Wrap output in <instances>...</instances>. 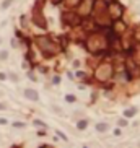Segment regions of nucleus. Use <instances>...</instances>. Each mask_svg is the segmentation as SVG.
<instances>
[{"label":"nucleus","instance_id":"obj_7","mask_svg":"<svg viewBox=\"0 0 140 148\" xmlns=\"http://www.w3.org/2000/svg\"><path fill=\"white\" fill-rule=\"evenodd\" d=\"M62 18H64V21L67 23V25H70V26L80 25V18H78V15H75V13H64Z\"/></svg>","mask_w":140,"mask_h":148},{"label":"nucleus","instance_id":"obj_3","mask_svg":"<svg viewBox=\"0 0 140 148\" xmlns=\"http://www.w3.org/2000/svg\"><path fill=\"white\" fill-rule=\"evenodd\" d=\"M36 42H38V47L44 52L46 56H54V54H57V52L60 51V47L57 46L55 42L50 41L49 38H42V36H39V38L36 39Z\"/></svg>","mask_w":140,"mask_h":148},{"label":"nucleus","instance_id":"obj_2","mask_svg":"<svg viewBox=\"0 0 140 148\" xmlns=\"http://www.w3.org/2000/svg\"><path fill=\"white\" fill-rule=\"evenodd\" d=\"M108 38H106L103 33H93V34L88 36L86 39V49L93 54H98V52H103L108 49Z\"/></svg>","mask_w":140,"mask_h":148},{"label":"nucleus","instance_id":"obj_9","mask_svg":"<svg viewBox=\"0 0 140 148\" xmlns=\"http://www.w3.org/2000/svg\"><path fill=\"white\" fill-rule=\"evenodd\" d=\"M25 96L28 98V99H33V101H38V93L34 91V90H26L25 91Z\"/></svg>","mask_w":140,"mask_h":148},{"label":"nucleus","instance_id":"obj_14","mask_svg":"<svg viewBox=\"0 0 140 148\" xmlns=\"http://www.w3.org/2000/svg\"><path fill=\"white\" fill-rule=\"evenodd\" d=\"M78 129H80V130L86 129V121H80V122H78Z\"/></svg>","mask_w":140,"mask_h":148},{"label":"nucleus","instance_id":"obj_15","mask_svg":"<svg viewBox=\"0 0 140 148\" xmlns=\"http://www.w3.org/2000/svg\"><path fill=\"white\" fill-rule=\"evenodd\" d=\"M11 2H13V0H5V2L2 3V7H3V8H7V7H10V3H11Z\"/></svg>","mask_w":140,"mask_h":148},{"label":"nucleus","instance_id":"obj_1","mask_svg":"<svg viewBox=\"0 0 140 148\" xmlns=\"http://www.w3.org/2000/svg\"><path fill=\"white\" fill-rule=\"evenodd\" d=\"M91 13L95 16V23L98 26H109L111 21H112V18L109 15V10H108V3L104 0H95Z\"/></svg>","mask_w":140,"mask_h":148},{"label":"nucleus","instance_id":"obj_4","mask_svg":"<svg viewBox=\"0 0 140 148\" xmlns=\"http://www.w3.org/2000/svg\"><path fill=\"white\" fill-rule=\"evenodd\" d=\"M112 77V65L111 64H101L95 70V78L100 82H106Z\"/></svg>","mask_w":140,"mask_h":148},{"label":"nucleus","instance_id":"obj_13","mask_svg":"<svg viewBox=\"0 0 140 148\" xmlns=\"http://www.w3.org/2000/svg\"><path fill=\"white\" fill-rule=\"evenodd\" d=\"M134 114H135V109H127L125 111V117H132Z\"/></svg>","mask_w":140,"mask_h":148},{"label":"nucleus","instance_id":"obj_18","mask_svg":"<svg viewBox=\"0 0 140 148\" xmlns=\"http://www.w3.org/2000/svg\"><path fill=\"white\" fill-rule=\"evenodd\" d=\"M52 3H59V2H62V0H50Z\"/></svg>","mask_w":140,"mask_h":148},{"label":"nucleus","instance_id":"obj_12","mask_svg":"<svg viewBox=\"0 0 140 148\" xmlns=\"http://www.w3.org/2000/svg\"><path fill=\"white\" fill-rule=\"evenodd\" d=\"M96 130L98 132H106L108 130V124H96Z\"/></svg>","mask_w":140,"mask_h":148},{"label":"nucleus","instance_id":"obj_11","mask_svg":"<svg viewBox=\"0 0 140 148\" xmlns=\"http://www.w3.org/2000/svg\"><path fill=\"white\" fill-rule=\"evenodd\" d=\"M64 3L69 7V8H73V7H78L80 0H64Z\"/></svg>","mask_w":140,"mask_h":148},{"label":"nucleus","instance_id":"obj_16","mask_svg":"<svg viewBox=\"0 0 140 148\" xmlns=\"http://www.w3.org/2000/svg\"><path fill=\"white\" fill-rule=\"evenodd\" d=\"M8 57V52H0V59L3 60V59H7Z\"/></svg>","mask_w":140,"mask_h":148},{"label":"nucleus","instance_id":"obj_17","mask_svg":"<svg viewBox=\"0 0 140 148\" xmlns=\"http://www.w3.org/2000/svg\"><path fill=\"white\" fill-rule=\"evenodd\" d=\"M65 99H67L69 102H73V101H75V98H73V96H70V94H69L67 98H65Z\"/></svg>","mask_w":140,"mask_h":148},{"label":"nucleus","instance_id":"obj_20","mask_svg":"<svg viewBox=\"0 0 140 148\" xmlns=\"http://www.w3.org/2000/svg\"><path fill=\"white\" fill-rule=\"evenodd\" d=\"M13 148H16V147H13Z\"/></svg>","mask_w":140,"mask_h":148},{"label":"nucleus","instance_id":"obj_5","mask_svg":"<svg viewBox=\"0 0 140 148\" xmlns=\"http://www.w3.org/2000/svg\"><path fill=\"white\" fill-rule=\"evenodd\" d=\"M93 3H95V0H80V15L81 16H88L93 10Z\"/></svg>","mask_w":140,"mask_h":148},{"label":"nucleus","instance_id":"obj_8","mask_svg":"<svg viewBox=\"0 0 140 148\" xmlns=\"http://www.w3.org/2000/svg\"><path fill=\"white\" fill-rule=\"evenodd\" d=\"M108 10H109L111 18H119L122 15V7L119 3H112V5H108Z\"/></svg>","mask_w":140,"mask_h":148},{"label":"nucleus","instance_id":"obj_19","mask_svg":"<svg viewBox=\"0 0 140 148\" xmlns=\"http://www.w3.org/2000/svg\"><path fill=\"white\" fill-rule=\"evenodd\" d=\"M0 109H5V106H3V104H0Z\"/></svg>","mask_w":140,"mask_h":148},{"label":"nucleus","instance_id":"obj_10","mask_svg":"<svg viewBox=\"0 0 140 148\" xmlns=\"http://www.w3.org/2000/svg\"><path fill=\"white\" fill-rule=\"evenodd\" d=\"M124 29H125L124 23H122V21H119V20H116V23H114V31H116V33H117V34H120Z\"/></svg>","mask_w":140,"mask_h":148},{"label":"nucleus","instance_id":"obj_6","mask_svg":"<svg viewBox=\"0 0 140 148\" xmlns=\"http://www.w3.org/2000/svg\"><path fill=\"white\" fill-rule=\"evenodd\" d=\"M33 21H34L39 28H46V20H42L41 11H39V2H38V5H36L34 11H33Z\"/></svg>","mask_w":140,"mask_h":148}]
</instances>
